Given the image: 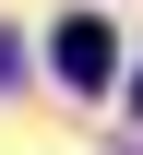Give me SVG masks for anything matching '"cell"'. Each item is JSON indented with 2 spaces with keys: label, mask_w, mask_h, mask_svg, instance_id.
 <instances>
[{
  "label": "cell",
  "mask_w": 143,
  "mask_h": 155,
  "mask_svg": "<svg viewBox=\"0 0 143 155\" xmlns=\"http://www.w3.org/2000/svg\"><path fill=\"white\" fill-rule=\"evenodd\" d=\"M107 72H119L107 24H96V12H60V84H107Z\"/></svg>",
  "instance_id": "1"
},
{
  "label": "cell",
  "mask_w": 143,
  "mask_h": 155,
  "mask_svg": "<svg viewBox=\"0 0 143 155\" xmlns=\"http://www.w3.org/2000/svg\"><path fill=\"white\" fill-rule=\"evenodd\" d=\"M131 107H143V72H131Z\"/></svg>",
  "instance_id": "2"
}]
</instances>
